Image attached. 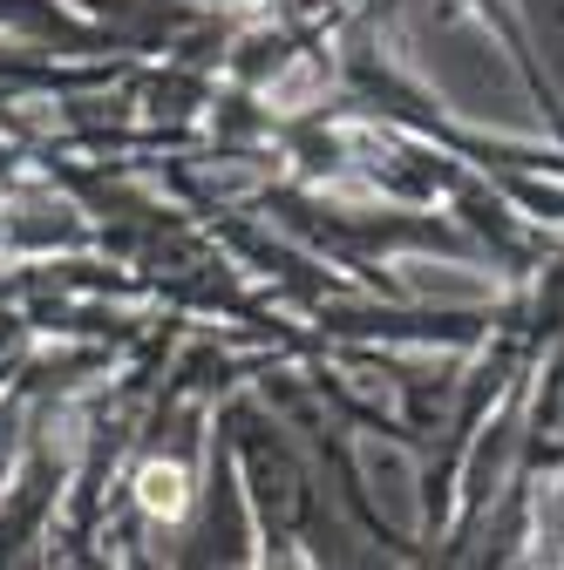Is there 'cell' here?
Masks as SVG:
<instances>
[{
    "mask_svg": "<svg viewBox=\"0 0 564 570\" xmlns=\"http://www.w3.org/2000/svg\"><path fill=\"white\" fill-rule=\"evenodd\" d=\"M136 495H144V510L177 517V510H184V475H177L171 462H150V469H144V482H136Z\"/></svg>",
    "mask_w": 564,
    "mask_h": 570,
    "instance_id": "obj_1",
    "label": "cell"
}]
</instances>
